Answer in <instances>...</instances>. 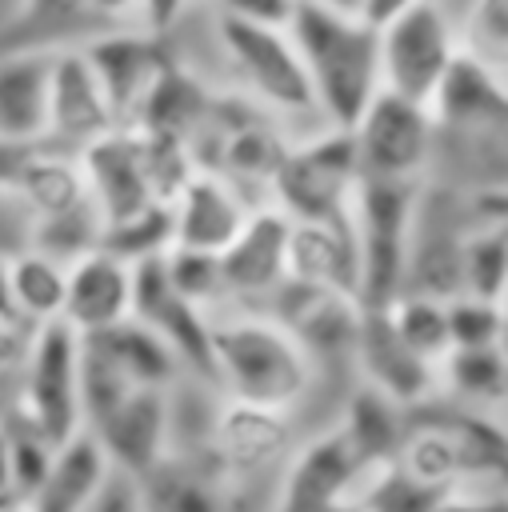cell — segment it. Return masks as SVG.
Returning <instances> with one entry per match:
<instances>
[{
    "mask_svg": "<svg viewBox=\"0 0 508 512\" xmlns=\"http://www.w3.org/2000/svg\"><path fill=\"white\" fill-rule=\"evenodd\" d=\"M316 380V356L268 308L212 316V388L248 408L292 416Z\"/></svg>",
    "mask_w": 508,
    "mask_h": 512,
    "instance_id": "cell-1",
    "label": "cell"
},
{
    "mask_svg": "<svg viewBox=\"0 0 508 512\" xmlns=\"http://www.w3.org/2000/svg\"><path fill=\"white\" fill-rule=\"evenodd\" d=\"M288 36L308 72L316 108L328 128H356L380 88V32L372 20L328 8L320 0H300Z\"/></svg>",
    "mask_w": 508,
    "mask_h": 512,
    "instance_id": "cell-2",
    "label": "cell"
},
{
    "mask_svg": "<svg viewBox=\"0 0 508 512\" xmlns=\"http://www.w3.org/2000/svg\"><path fill=\"white\" fill-rule=\"evenodd\" d=\"M212 36H216V52L228 68L232 92L244 104H252L268 120L300 124L304 136L328 128L320 108H316L308 72L300 64V52H296L288 28L248 24V20H232V16L216 12L212 16Z\"/></svg>",
    "mask_w": 508,
    "mask_h": 512,
    "instance_id": "cell-3",
    "label": "cell"
},
{
    "mask_svg": "<svg viewBox=\"0 0 508 512\" xmlns=\"http://www.w3.org/2000/svg\"><path fill=\"white\" fill-rule=\"evenodd\" d=\"M380 32V88L416 104L436 100L444 76L460 60V32L448 0H416L392 20L376 24Z\"/></svg>",
    "mask_w": 508,
    "mask_h": 512,
    "instance_id": "cell-4",
    "label": "cell"
},
{
    "mask_svg": "<svg viewBox=\"0 0 508 512\" xmlns=\"http://www.w3.org/2000/svg\"><path fill=\"white\" fill-rule=\"evenodd\" d=\"M348 132H352L360 180H384V184L432 180L440 152V124L428 104L380 92Z\"/></svg>",
    "mask_w": 508,
    "mask_h": 512,
    "instance_id": "cell-5",
    "label": "cell"
},
{
    "mask_svg": "<svg viewBox=\"0 0 508 512\" xmlns=\"http://www.w3.org/2000/svg\"><path fill=\"white\" fill-rule=\"evenodd\" d=\"M16 420L52 444L84 432V336L68 320L32 332Z\"/></svg>",
    "mask_w": 508,
    "mask_h": 512,
    "instance_id": "cell-6",
    "label": "cell"
},
{
    "mask_svg": "<svg viewBox=\"0 0 508 512\" xmlns=\"http://www.w3.org/2000/svg\"><path fill=\"white\" fill-rule=\"evenodd\" d=\"M360 184L352 132L320 128L288 144V156L272 180L276 208L292 220H340L352 212V196Z\"/></svg>",
    "mask_w": 508,
    "mask_h": 512,
    "instance_id": "cell-7",
    "label": "cell"
},
{
    "mask_svg": "<svg viewBox=\"0 0 508 512\" xmlns=\"http://www.w3.org/2000/svg\"><path fill=\"white\" fill-rule=\"evenodd\" d=\"M360 476L364 464L352 452L348 436L340 428H328L288 456L268 512H332L356 492Z\"/></svg>",
    "mask_w": 508,
    "mask_h": 512,
    "instance_id": "cell-8",
    "label": "cell"
},
{
    "mask_svg": "<svg viewBox=\"0 0 508 512\" xmlns=\"http://www.w3.org/2000/svg\"><path fill=\"white\" fill-rule=\"evenodd\" d=\"M116 108L112 96L92 64V56L80 48H60L56 52V72H52V120H48V140L52 148L64 152H84L108 132H116Z\"/></svg>",
    "mask_w": 508,
    "mask_h": 512,
    "instance_id": "cell-9",
    "label": "cell"
},
{
    "mask_svg": "<svg viewBox=\"0 0 508 512\" xmlns=\"http://www.w3.org/2000/svg\"><path fill=\"white\" fill-rule=\"evenodd\" d=\"M168 208H172V248L220 256L260 204H248L244 188L232 184L228 176L192 168L168 196Z\"/></svg>",
    "mask_w": 508,
    "mask_h": 512,
    "instance_id": "cell-10",
    "label": "cell"
},
{
    "mask_svg": "<svg viewBox=\"0 0 508 512\" xmlns=\"http://www.w3.org/2000/svg\"><path fill=\"white\" fill-rule=\"evenodd\" d=\"M288 244H292V216L276 204H260L240 236L220 252L228 304L264 300V308L276 300V292L288 284Z\"/></svg>",
    "mask_w": 508,
    "mask_h": 512,
    "instance_id": "cell-11",
    "label": "cell"
},
{
    "mask_svg": "<svg viewBox=\"0 0 508 512\" xmlns=\"http://www.w3.org/2000/svg\"><path fill=\"white\" fill-rule=\"evenodd\" d=\"M84 52L92 56V64L112 96L120 128H136L156 84L168 76V60L160 52L156 28H116V32L88 40Z\"/></svg>",
    "mask_w": 508,
    "mask_h": 512,
    "instance_id": "cell-12",
    "label": "cell"
},
{
    "mask_svg": "<svg viewBox=\"0 0 508 512\" xmlns=\"http://www.w3.org/2000/svg\"><path fill=\"white\" fill-rule=\"evenodd\" d=\"M352 352L360 360L364 384H372L376 392L392 396L404 408L424 404L440 384V368L428 364L424 356H416L400 340V332L392 328L388 308H360V332H356Z\"/></svg>",
    "mask_w": 508,
    "mask_h": 512,
    "instance_id": "cell-13",
    "label": "cell"
},
{
    "mask_svg": "<svg viewBox=\"0 0 508 512\" xmlns=\"http://www.w3.org/2000/svg\"><path fill=\"white\" fill-rule=\"evenodd\" d=\"M136 312V268L112 248H92L68 264V300L64 320L80 332H104L124 324Z\"/></svg>",
    "mask_w": 508,
    "mask_h": 512,
    "instance_id": "cell-14",
    "label": "cell"
},
{
    "mask_svg": "<svg viewBox=\"0 0 508 512\" xmlns=\"http://www.w3.org/2000/svg\"><path fill=\"white\" fill-rule=\"evenodd\" d=\"M56 52L16 48L0 52V144L36 148L48 140Z\"/></svg>",
    "mask_w": 508,
    "mask_h": 512,
    "instance_id": "cell-15",
    "label": "cell"
},
{
    "mask_svg": "<svg viewBox=\"0 0 508 512\" xmlns=\"http://www.w3.org/2000/svg\"><path fill=\"white\" fill-rule=\"evenodd\" d=\"M136 484L144 512H232V488L212 456L200 460L172 448Z\"/></svg>",
    "mask_w": 508,
    "mask_h": 512,
    "instance_id": "cell-16",
    "label": "cell"
},
{
    "mask_svg": "<svg viewBox=\"0 0 508 512\" xmlns=\"http://www.w3.org/2000/svg\"><path fill=\"white\" fill-rule=\"evenodd\" d=\"M112 476V460L104 452V444L84 428L76 436H68L64 444H56L52 464L40 480V488L32 492L28 508L32 512H80Z\"/></svg>",
    "mask_w": 508,
    "mask_h": 512,
    "instance_id": "cell-17",
    "label": "cell"
},
{
    "mask_svg": "<svg viewBox=\"0 0 508 512\" xmlns=\"http://www.w3.org/2000/svg\"><path fill=\"white\" fill-rule=\"evenodd\" d=\"M12 296H16V316L28 328H44V324L64 320L68 260L28 244L24 252L12 256Z\"/></svg>",
    "mask_w": 508,
    "mask_h": 512,
    "instance_id": "cell-18",
    "label": "cell"
},
{
    "mask_svg": "<svg viewBox=\"0 0 508 512\" xmlns=\"http://www.w3.org/2000/svg\"><path fill=\"white\" fill-rule=\"evenodd\" d=\"M440 384L464 408H500L508 404V356L492 348H452L440 364Z\"/></svg>",
    "mask_w": 508,
    "mask_h": 512,
    "instance_id": "cell-19",
    "label": "cell"
},
{
    "mask_svg": "<svg viewBox=\"0 0 508 512\" xmlns=\"http://www.w3.org/2000/svg\"><path fill=\"white\" fill-rule=\"evenodd\" d=\"M460 296L504 300L508 296V220H476L464 236Z\"/></svg>",
    "mask_w": 508,
    "mask_h": 512,
    "instance_id": "cell-20",
    "label": "cell"
},
{
    "mask_svg": "<svg viewBox=\"0 0 508 512\" xmlns=\"http://www.w3.org/2000/svg\"><path fill=\"white\" fill-rule=\"evenodd\" d=\"M460 52L508 84V0H448Z\"/></svg>",
    "mask_w": 508,
    "mask_h": 512,
    "instance_id": "cell-21",
    "label": "cell"
},
{
    "mask_svg": "<svg viewBox=\"0 0 508 512\" xmlns=\"http://www.w3.org/2000/svg\"><path fill=\"white\" fill-rule=\"evenodd\" d=\"M388 316H392V328L400 332V340L424 356L428 364H444V356L452 352V328H448V300H436V296H416V292H404L396 304H388Z\"/></svg>",
    "mask_w": 508,
    "mask_h": 512,
    "instance_id": "cell-22",
    "label": "cell"
},
{
    "mask_svg": "<svg viewBox=\"0 0 508 512\" xmlns=\"http://www.w3.org/2000/svg\"><path fill=\"white\" fill-rule=\"evenodd\" d=\"M452 348H492L500 344V300L452 296L448 300Z\"/></svg>",
    "mask_w": 508,
    "mask_h": 512,
    "instance_id": "cell-23",
    "label": "cell"
},
{
    "mask_svg": "<svg viewBox=\"0 0 508 512\" xmlns=\"http://www.w3.org/2000/svg\"><path fill=\"white\" fill-rule=\"evenodd\" d=\"M32 244V216L20 196L0 180V256H16Z\"/></svg>",
    "mask_w": 508,
    "mask_h": 512,
    "instance_id": "cell-24",
    "label": "cell"
},
{
    "mask_svg": "<svg viewBox=\"0 0 508 512\" xmlns=\"http://www.w3.org/2000/svg\"><path fill=\"white\" fill-rule=\"evenodd\" d=\"M296 4H300V0H212V8L224 12V16H232V20L272 24V28H288Z\"/></svg>",
    "mask_w": 508,
    "mask_h": 512,
    "instance_id": "cell-25",
    "label": "cell"
},
{
    "mask_svg": "<svg viewBox=\"0 0 508 512\" xmlns=\"http://www.w3.org/2000/svg\"><path fill=\"white\" fill-rule=\"evenodd\" d=\"M80 512H144V500H140V484L136 476L112 468V476L104 480V488L80 508Z\"/></svg>",
    "mask_w": 508,
    "mask_h": 512,
    "instance_id": "cell-26",
    "label": "cell"
},
{
    "mask_svg": "<svg viewBox=\"0 0 508 512\" xmlns=\"http://www.w3.org/2000/svg\"><path fill=\"white\" fill-rule=\"evenodd\" d=\"M84 8L108 28H152L148 20V0H84Z\"/></svg>",
    "mask_w": 508,
    "mask_h": 512,
    "instance_id": "cell-27",
    "label": "cell"
},
{
    "mask_svg": "<svg viewBox=\"0 0 508 512\" xmlns=\"http://www.w3.org/2000/svg\"><path fill=\"white\" fill-rule=\"evenodd\" d=\"M12 460H16L12 424H0V504L12 500Z\"/></svg>",
    "mask_w": 508,
    "mask_h": 512,
    "instance_id": "cell-28",
    "label": "cell"
},
{
    "mask_svg": "<svg viewBox=\"0 0 508 512\" xmlns=\"http://www.w3.org/2000/svg\"><path fill=\"white\" fill-rule=\"evenodd\" d=\"M0 320L20 324L16 316V296H12V256H0ZM28 328V324H24Z\"/></svg>",
    "mask_w": 508,
    "mask_h": 512,
    "instance_id": "cell-29",
    "label": "cell"
},
{
    "mask_svg": "<svg viewBox=\"0 0 508 512\" xmlns=\"http://www.w3.org/2000/svg\"><path fill=\"white\" fill-rule=\"evenodd\" d=\"M24 4H28V0H0V32H8V24L24 12Z\"/></svg>",
    "mask_w": 508,
    "mask_h": 512,
    "instance_id": "cell-30",
    "label": "cell"
},
{
    "mask_svg": "<svg viewBox=\"0 0 508 512\" xmlns=\"http://www.w3.org/2000/svg\"><path fill=\"white\" fill-rule=\"evenodd\" d=\"M320 4L340 8V12H352V16H364V4H368V0H320Z\"/></svg>",
    "mask_w": 508,
    "mask_h": 512,
    "instance_id": "cell-31",
    "label": "cell"
},
{
    "mask_svg": "<svg viewBox=\"0 0 508 512\" xmlns=\"http://www.w3.org/2000/svg\"><path fill=\"white\" fill-rule=\"evenodd\" d=\"M500 348H504V356H508V296L500 300Z\"/></svg>",
    "mask_w": 508,
    "mask_h": 512,
    "instance_id": "cell-32",
    "label": "cell"
},
{
    "mask_svg": "<svg viewBox=\"0 0 508 512\" xmlns=\"http://www.w3.org/2000/svg\"><path fill=\"white\" fill-rule=\"evenodd\" d=\"M332 512H368V508H364V504H360L356 496H348V500H340V504H336Z\"/></svg>",
    "mask_w": 508,
    "mask_h": 512,
    "instance_id": "cell-33",
    "label": "cell"
},
{
    "mask_svg": "<svg viewBox=\"0 0 508 512\" xmlns=\"http://www.w3.org/2000/svg\"><path fill=\"white\" fill-rule=\"evenodd\" d=\"M0 512H32V508H28V504H12V500H8V504H0Z\"/></svg>",
    "mask_w": 508,
    "mask_h": 512,
    "instance_id": "cell-34",
    "label": "cell"
}]
</instances>
